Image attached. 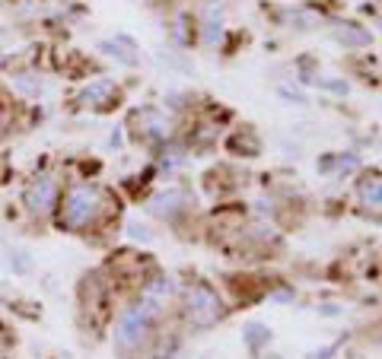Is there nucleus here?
<instances>
[{"instance_id": "obj_1", "label": "nucleus", "mask_w": 382, "mask_h": 359, "mask_svg": "<svg viewBox=\"0 0 382 359\" xmlns=\"http://www.w3.org/2000/svg\"><path fill=\"white\" fill-rule=\"evenodd\" d=\"M105 210V194L93 185H76L67 191L61 204V226L67 229H90Z\"/></svg>"}, {"instance_id": "obj_2", "label": "nucleus", "mask_w": 382, "mask_h": 359, "mask_svg": "<svg viewBox=\"0 0 382 359\" xmlns=\"http://www.w3.org/2000/svg\"><path fill=\"white\" fill-rule=\"evenodd\" d=\"M185 315H188V321H191L195 328H210V325L220 321L223 302H220V296H217L210 286H191L188 296H185Z\"/></svg>"}, {"instance_id": "obj_3", "label": "nucleus", "mask_w": 382, "mask_h": 359, "mask_svg": "<svg viewBox=\"0 0 382 359\" xmlns=\"http://www.w3.org/2000/svg\"><path fill=\"white\" fill-rule=\"evenodd\" d=\"M150 328H153V321L134 305V309H128L125 315L118 318V325H115V346H118L121 353L140 350V346L146 344V337H150Z\"/></svg>"}, {"instance_id": "obj_4", "label": "nucleus", "mask_w": 382, "mask_h": 359, "mask_svg": "<svg viewBox=\"0 0 382 359\" xmlns=\"http://www.w3.org/2000/svg\"><path fill=\"white\" fill-rule=\"evenodd\" d=\"M57 201H61V188H57V181L51 175H39L26 188V207L35 216H48L57 207Z\"/></svg>"}, {"instance_id": "obj_5", "label": "nucleus", "mask_w": 382, "mask_h": 359, "mask_svg": "<svg viewBox=\"0 0 382 359\" xmlns=\"http://www.w3.org/2000/svg\"><path fill=\"white\" fill-rule=\"evenodd\" d=\"M134 125H140L137 131L150 140H169L172 137V121L156 108H140L134 111Z\"/></svg>"}, {"instance_id": "obj_6", "label": "nucleus", "mask_w": 382, "mask_h": 359, "mask_svg": "<svg viewBox=\"0 0 382 359\" xmlns=\"http://www.w3.org/2000/svg\"><path fill=\"white\" fill-rule=\"evenodd\" d=\"M188 207V197H185V191H163V194H156L150 201V213L153 216H160V220H172L175 213H182V210Z\"/></svg>"}, {"instance_id": "obj_7", "label": "nucleus", "mask_w": 382, "mask_h": 359, "mask_svg": "<svg viewBox=\"0 0 382 359\" xmlns=\"http://www.w3.org/2000/svg\"><path fill=\"white\" fill-rule=\"evenodd\" d=\"M99 51L115 57V61L125 64V67H137V61H140V57L134 55V42L125 38V35H115V38H109V42H99Z\"/></svg>"}, {"instance_id": "obj_8", "label": "nucleus", "mask_w": 382, "mask_h": 359, "mask_svg": "<svg viewBox=\"0 0 382 359\" xmlns=\"http://www.w3.org/2000/svg\"><path fill=\"white\" fill-rule=\"evenodd\" d=\"M357 191H360L363 210L373 213V216H382V175H367Z\"/></svg>"}, {"instance_id": "obj_9", "label": "nucleus", "mask_w": 382, "mask_h": 359, "mask_svg": "<svg viewBox=\"0 0 382 359\" xmlns=\"http://www.w3.org/2000/svg\"><path fill=\"white\" fill-rule=\"evenodd\" d=\"M111 96H115V86H111L109 80H99V83H90L80 92V102H83L86 108H105V105L111 102Z\"/></svg>"}, {"instance_id": "obj_10", "label": "nucleus", "mask_w": 382, "mask_h": 359, "mask_svg": "<svg viewBox=\"0 0 382 359\" xmlns=\"http://www.w3.org/2000/svg\"><path fill=\"white\" fill-rule=\"evenodd\" d=\"M334 35H338V42L350 45V48H363V45H369V32H363V29H357V26H338L334 29Z\"/></svg>"}, {"instance_id": "obj_11", "label": "nucleus", "mask_w": 382, "mask_h": 359, "mask_svg": "<svg viewBox=\"0 0 382 359\" xmlns=\"http://www.w3.org/2000/svg\"><path fill=\"white\" fill-rule=\"evenodd\" d=\"M220 35H223V26H220V16L210 13L207 22H204V45H210L214 48L217 42H220Z\"/></svg>"}, {"instance_id": "obj_12", "label": "nucleus", "mask_w": 382, "mask_h": 359, "mask_svg": "<svg viewBox=\"0 0 382 359\" xmlns=\"http://www.w3.org/2000/svg\"><path fill=\"white\" fill-rule=\"evenodd\" d=\"M10 267L16 270V274H29V267H32V261H29V255L22 248L10 251Z\"/></svg>"}, {"instance_id": "obj_13", "label": "nucleus", "mask_w": 382, "mask_h": 359, "mask_svg": "<svg viewBox=\"0 0 382 359\" xmlns=\"http://www.w3.org/2000/svg\"><path fill=\"white\" fill-rule=\"evenodd\" d=\"M264 337H268V331H264L261 325H252L249 331H245V344H249V346H258Z\"/></svg>"}, {"instance_id": "obj_14", "label": "nucleus", "mask_w": 382, "mask_h": 359, "mask_svg": "<svg viewBox=\"0 0 382 359\" xmlns=\"http://www.w3.org/2000/svg\"><path fill=\"white\" fill-rule=\"evenodd\" d=\"M150 3H166V0H150Z\"/></svg>"}, {"instance_id": "obj_15", "label": "nucleus", "mask_w": 382, "mask_h": 359, "mask_svg": "<svg viewBox=\"0 0 382 359\" xmlns=\"http://www.w3.org/2000/svg\"><path fill=\"white\" fill-rule=\"evenodd\" d=\"M0 134H4V118H0Z\"/></svg>"}]
</instances>
